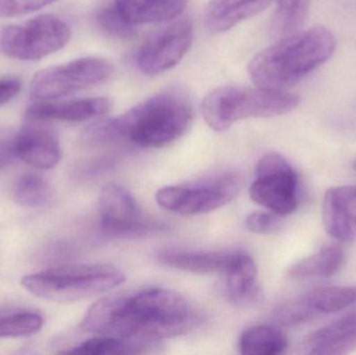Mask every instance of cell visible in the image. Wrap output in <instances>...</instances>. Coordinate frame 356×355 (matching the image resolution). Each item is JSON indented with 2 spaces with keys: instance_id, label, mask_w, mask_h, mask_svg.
<instances>
[{
  "instance_id": "cell-1",
  "label": "cell",
  "mask_w": 356,
  "mask_h": 355,
  "mask_svg": "<svg viewBox=\"0 0 356 355\" xmlns=\"http://www.w3.org/2000/svg\"><path fill=\"white\" fill-rule=\"evenodd\" d=\"M200 313L175 290L146 288L116 292L96 302L79 329L94 336L159 343L196 329Z\"/></svg>"
},
{
  "instance_id": "cell-2",
  "label": "cell",
  "mask_w": 356,
  "mask_h": 355,
  "mask_svg": "<svg viewBox=\"0 0 356 355\" xmlns=\"http://www.w3.org/2000/svg\"><path fill=\"white\" fill-rule=\"evenodd\" d=\"M194 119V106L182 88L163 90L122 115L90 125L81 135L89 148L129 145L161 148L177 141Z\"/></svg>"
},
{
  "instance_id": "cell-3",
  "label": "cell",
  "mask_w": 356,
  "mask_h": 355,
  "mask_svg": "<svg viewBox=\"0 0 356 355\" xmlns=\"http://www.w3.org/2000/svg\"><path fill=\"white\" fill-rule=\"evenodd\" d=\"M336 48V37L326 27L299 31L254 56L249 75L257 87L284 91L327 62Z\"/></svg>"
},
{
  "instance_id": "cell-4",
  "label": "cell",
  "mask_w": 356,
  "mask_h": 355,
  "mask_svg": "<svg viewBox=\"0 0 356 355\" xmlns=\"http://www.w3.org/2000/svg\"><path fill=\"white\" fill-rule=\"evenodd\" d=\"M300 97L282 90L223 85L209 92L201 104L203 118L217 133L243 119L270 118L294 110Z\"/></svg>"
},
{
  "instance_id": "cell-5",
  "label": "cell",
  "mask_w": 356,
  "mask_h": 355,
  "mask_svg": "<svg viewBox=\"0 0 356 355\" xmlns=\"http://www.w3.org/2000/svg\"><path fill=\"white\" fill-rule=\"evenodd\" d=\"M125 279L124 272L113 265H67L26 275L21 283L42 299L71 302L106 293Z\"/></svg>"
},
{
  "instance_id": "cell-6",
  "label": "cell",
  "mask_w": 356,
  "mask_h": 355,
  "mask_svg": "<svg viewBox=\"0 0 356 355\" xmlns=\"http://www.w3.org/2000/svg\"><path fill=\"white\" fill-rule=\"evenodd\" d=\"M245 185V175L234 167L203 172L192 181L159 190L156 200L168 212L194 216L213 212L234 199Z\"/></svg>"
},
{
  "instance_id": "cell-7",
  "label": "cell",
  "mask_w": 356,
  "mask_h": 355,
  "mask_svg": "<svg viewBox=\"0 0 356 355\" xmlns=\"http://www.w3.org/2000/svg\"><path fill=\"white\" fill-rule=\"evenodd\" d=\"M69 25L51 14L41 15L22 24L8 25L0 31V52L15 60H40L68 44Z\"/></svg>"
},
{
  "instance_id": "cell-8",
  "label": "cell",
  "mask_w": 356,
  "mask_h": 355,
  "mask_svg": "<svg viewBox=\"0 0 356 355\" xmlns=\"http://www.w3.org/2000/svg\"><path fill=\"white\" fill-rule=\"evenodd\" d=\"M114 65L104 58L87 56L39 71L31 81V95L39 101H51L104 83Z\"/></svg>"
},
{
  "instance_id": "cell-9",
  "label": "cell",
  "mask_w": 356,
  "mask_h": 355,
  "mask_svg": "<svg viewBox=\"0 0 356 355\" xmlns=\"http://www.w3.org/2000/svg\"><path fill=\"white\" fill-rule=\"evenodd\" d=\"M249 194L270 212L288 216L298 206V175L284 156L269 152L257 163Z\"/></svg>"
},
{
  "instance_id": "cell-10",
  "label": "cell",
  "mask_w": 356,
  "mask_h": 355,
  "mask_svg": "<svg viewBox=\"0 0 356 355\" xmlns=\"http://www.w3.org/2000/svg\"><path fill=\"white\" fill-rule=\"evenodd\" d=\"M99 215L104 233L117 239L146 237L166 229L163 223L144 216L134 196L115 183L102 188Z\"/></svg>"
},
{
  "instance_id": "cell-11",
  "label": "cell",
  "mask_w": 356,
  "mask_h": 355,
  "mask_svg": "<svg viewBox=\"0 0 356 355\" xmlns=\"http://www.w3.org/2000/svg\"><path fill=\"white\" fill-rule=\"evenodd\" d=\"M194 41V25L184 18L152 33L138 52V66L147 75H158L177 66Z\"/></svg>"
},
{
  "instance_id": "cell-12",
  "label": "cell",
  "mask_w": 356,
  "mask_h": 355,
  "mask_svg": "<svg viewBox=\"0 0 356 355\" xmlns=\"http://www.w3.org/2000/svg\"><path fill=\"white\" fill-rule=\"evenodd\" d=\"M15 158L38 169L54 168L60 162V140L56 131L44 121L31 120L12 140Z\"/></svg>"
},
{
  "instance_id": "cell-13",
  "label": "cell",
  "mask_w": 356,
  "mask_h": 355,
  "mask_svg": "<svg viewBox=\"0 0 356 355\" xmlns=\"http://www.w3.org/2000/svg\"><path fill=\"white\" fill-rule=\"evenodd\" d=\"M322 219L326 233L337 241L356 240V185L330 188L324 196Z\"/></svg>"
},
{
  "instance_id": "cell-14",
  "label": "cell",
  "mask_w": 356,
  "mask_h": 355,
  "mask_svg": "<svg viewBox=\"0 0 356 355\" xmlns=\"http://www.w3.org/2000/svg\"><path fill=\"white\" fill-rule=\"evenodd\" d=\"M240 252L209 251L168 248L161 250L158 261L163 266L198 274H227L238 262Z\"/></svg>"
},
{
  "instance_id": "cell-15",
  "label": "cell",
  "mask_w": 356,
  "mask_h": 355,
  "mask_svg": "<svg viewBox=\"0 0 356 355\" xmlns=\"http://www.w3.org/2000/svg\"><path fill=\"white\" fill-rule=\"evenodd\" d=\"M111 100L106 97L87 98L70 101H40L31 104L26 110L27 119L31 120L63 121V122H83L90 119L104 116L110 112Z\"/></svg>"
},
{
  "instance_id": "cell-16",
  "label": "cell",
  "mask_w": 356,
  "mask_h": 355,
  "mask_svg": "<svg viewBox=\"0 0 356 355\" xmlns=\"http://www.w3.org/2000/svg\"><path fill=\"white\" fill-rule=\"evenodd\" d=\"M303 352L313 355H343L356 350V308L311 333Z\"/></svg>"
},
{
  "instance_id": "cell-17",
  "label": "cell",
  "mask_w": 356,
  "mask_h": 355,
  "mask_svg": "<svg viewBox=\"0 0 356 355\" xmlns=\"http://www.w3.org/2000/svg\"><path fill=\"white\" fill-rule=\"evenodd\" d=\"M272 1L273 0H211L205 8V26L211 33H224L263 12Z\"/></svg>"
},
{
  "instance_id": "cell-18",
  "label": "cell",
  "mask_w": 356,
  "mask_h": 355,
  "mask_svg": "<svg viewBox=\"0 0 356 355\" xmlns=\"http://www.w3.org/2000/svg\"><path fill=\"white\" fill-rule=\"evenodd\" d=\"M257 267L249 254L240 252L238 262L227 273V297L234 306H249L257 304L261 296L257 281Z\"/></svg>"
},
{
  "instance_id": "cell-19",
  "label": "cell",
  "mask_w": 356,
  "mask_h": 355,
  "mask_svg": "<svg viewBox=\"0 0 356 355\" xmlns=\"http://www.w3.org/2000/svg\"><path fill=\"white\" fill-rule=\"evenodd\" d=\"M346 260L345 250L338 244L322 246L315 254L301 258L289 269L293 279L305 281L312 279H327L342 269Z\"/></svg>"
},
{
  "instance_id": "cell-20",
  "label": "cell",
  "mask_w": 356,
  "mask_h": 355,
  "mask_svg": "<svg viewBox=\"0 0 356 355\" xmlns=\"http://www.w3.org/2000/svg\"><path fill=\"white\" fill-rule=\"evenodd\" d=\"M160 343L95 336L69 350L70 354L90 355L141 354L152 352Z\"/></svg>"
},
{
  "instance_id": "cell-21",
  "label": "cell",
  "mask_w": 356,
  "mask_h": 355,
  "mask_svg": "<svg viewBox=\"0 0 356 355\" xmlns=\"http://www.w3.org/2000/svg\"><path fill=\"white\" fill-rule=\"evenodd\" d=\"M288 346L286 336L280 329L267 325L246 329L238 342L241 354L246 355L282 354Z\"/></svg>"
},
{
  "instance_id": "cell-22",
  "label": "cell",
  "mask_w": 356,
  "mask_h": 355,
  "mask_svg": "<svg viewBox=\"0 0 356 355\" xmlns=\"http://www.w3.org/2000/svg\"><path fill=\"white\" fill-rule=\"evenodd\" d=\"M307 308L315 315H330L342 312L356 302V288H318L301 296Z\"/></svg>"
},
{
  "instance_id": "cell-23",
  "label": "cell",
  "mask_w": 356,
  "mask_h": 355,
  "mask_svg": "<svg viewBox=\"0 0 356 355\" xmlns=\"http://www.w3.org/2000/svg\"><path fill=\"white\" fill-rule=\"evenodd\" d=\"M311 0H277L274 29L282 38L298 33L305 24Z\"/></svg>"
},
{
  "instance_id": "cell-24",
  "label": "cell",
  "mask_w": 356,
  "mask_h": 355,
  "mask_svg": "<svg viewBox=\"0 0 356 355\" xmlns=\"http://www.w3.org/2000/svg\"><path fill=\"white\" fill-rule=\"evenodd\" d=\"M15 201L26 208L47 206L52 198V189L47 181L37 175H24L15 183L13 190Z\"/></svg>"
},
{
  "instance_id": "cell-25",
  "label": "cell",
  "mask_w": 356,
  "mask_h": 355,
  "mask_svg": "<svg viewBox=\"0 0 356 355\" xmlns=\"http://www.w3.org/2000/svg\"><path fill=\"white\" fill-rule=\"evenodd\" d=\"M44 320L39 314L26 311L0 314V338H21L41 331Z\"/></svg>"
},
{
  "instance_id": "cell-26",
  "label": "cell",
  "mask_w": 356,
  "mask_h": 355,
  "mask_svg": "<svg viewBox=\"0 0 356 355\" xmlns=\"http://www.w3.org/2000/svg\"><path fill=\"white\" fill-rule=\"evenodd\" d=\"M119 12L131 24H148L156 21L159 0H115Z\"/></svg>"
},
{
  "instance_id": "cell-27",
  "label": "cell",
  "mask_w": 356,
  "mask_h": 355,
  "mask_svg": "<svg viewBox=\"0 0 356 355\" xmlns=\"http://www.w3.org/2000/svg\"><path fill=\"white\" fill-rule=\"evenodd\" d=\"M97 21L106 33L115 37L129 38L136 33V25L127 21L115 4L102 8L98 13Z\"/></svg>"
},
{
  "instance_id": "cell-28",
  "label": "cell",
  "mask_w": 356,
  "mask_h": 355,
  "mask_svg": "<svg viewBox=\"0 0 356 355\" xmlns=\"http://www.w3.org/2000/svg\"><path fill=\"white\" fill-rule=\"evenodd\" d=\"M246 229L257 235H274L284 229V221L282 216L274 213H251L246 218Z\"/></svg>"
},
{
  "instance_id": "cell-29",
  "label": "cell",
  "mask_w": 356,
  "mask_h": 355,
  "mask_svg": "<svg viewBox=\"0 0 356 355\" xmlns=\"http://www.w3.org/2000/svg\"><path fill=\"white\" fill-rule=\"evenodd\" d=\"M56 0H0V18L24 16L37 12Z\"/></svg>"
},
{
  "instance_id": "cell-30",
  "label": "cell",
  "mask_w": 356,
  "mask_h": 355,
  "mask_svg": "<svg viewBox=\"0 0 356 355\" xmlns=\"http://www.w3.org/2000/svg\"><path fill=\"white\" fill-rule=\"evenodd\" d=\"M21 88L22 83L19 79L12 77L0 79V106H3L14 99L21 91Z\"/></svg>"
},
{
  "instance_id": "cell-31",
  "label": "cell",
  "mask_w": 356,
  "mask_h": 355,
  "mask_svg": "<svg viewBox=\"0 0 356 355\" xmlns=\"http://www.w3.org/2000/svg\"><path fill=\"white\" fill-rule=\"evenodd\" d=\"M14 158L12 140H8V141H6V140L0 141V170L4 168V167L8 166Z\"/></svg>"
},
{
  "instance_id": "cell-32",
  "label": "cell",
  "mask_w": 356,
  "mask_h": 355,
  "mask_svg": "<svg viewBox=\"0 0 356 355\" xmlns=\"http://www.w3.org/2000/svg\"><path fill=\"white\" fill-rule=\"evenodd\" d=\"M353 170H355L356 172V158L355 160V162H353Z\"/></svg>"
}]
</instances>
